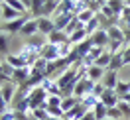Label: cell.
<instances>
[{
  "label": "cell",
  "mask_w": 130,
  "mask_h": 120,
  "mask_svg": "<svg viewBox=\"0 0 130 120\" xmlns=\"http://www.w3.org/2000/svg\"><path fill=\"white\" fill-rule=\"evenodd\" d=\"M28 20H32L30 12H28V14H22V16L18 18V20H12V22H4V26H2V32H6L8 36H12V33H20V32H22V28L26 26V22H28Z\"/></svg>",
  "instance_id": "obj_1"
},
{
  "label": "cell",
  "mask_w": 130,
  "mask_h": 120,
  "mask_svg": "<svg viewBox=\"0 0 130 120\" xmlns=\"http://www.w3.org/2000/svg\"><path fill=\"white\" fill-rule=\"evenodd\" d=\"M51 32H55V22H53V18H38V33L41 36H45L47 38Z\"/></svg>",
  "instance_id": "obj_2"
},
{
  "label": "cell",
  "mask_w": 130,
  "mask_h": 120,
  "mask_svg": "<svg viewBox=\"0 0 130 120\" xmlns=\"http://www.w3.org/2000/svg\"><path fill=\"white\" fill-rule=\"evenodd\" d=\"M91 41H93V45H95V47L106 49V47H108V43H110V38H108L106 30H99V32H95L93 36H91Z\"/></svg>",
  "instance_id": "obj_3"
},
{
  "label": "cell",
  "mask_w": 130,
  "mask_h": 120,
  "mask_svg": "<svg viewBox=\"0 0 130 120\" xmlns=\"http://www.w3.org/2000/svg\"><path fill=\"white\" fill-rule=\"evenodd\" d=\"M101 102L105 104V106H108V108H112V106H118L120 96L116 95V91H112V89H105V93L101 96Z\"/></svg>",
  "instance_id": "obj_4"
},
{
  "label": "cell",
  "mask_w": 130,
  "mask_h": 120,
  "mask_svg": "<svg viewBox=\"0 0 130 120\" xmlns=\"http://www.w3.org/2000/svg\"><path fill=\"white\" fill-rule=\"evenodd\" d=\"M0 16L4 22H12V20H18V18L22 16L18 10H14L12 6H8L6 2H2V6H0Z\"/></svg>",
  "instance_id": "obj_5"
},
{
  "label": "cell",
  "mask_w": 130,
  "mask_h": 120,
  "mask_svg": "<svg viewBox=\"0 0 130 120\" xmlns=\"http://www.w3.org/2000/svg\"><path fill=\"white\" fill-rule=\"evenodd\" d=\"M16 91H18V87L10 81V83H6V85H2V87H0V95L4 96V100H6L8 104H12L14 96H16Z\"/></svg>",
  "instance_id": "obj_6"
},
{
  "label": "cell",
  "mask_w": 130,
  "mask_h": 120,
  "mask_svg": "<svg viewBox=\"0 0 130 120\" xmlns=\"http://www.w3.org/2000/svg\"><path fill=\"white\" fill-rule=\"evenodd\" d=\"M105 73H106V69L99 67V65H91V67H87V79H91L93 83H101Z\"/></svg>",
  "instance_id": "obj_7"
},
{
  "label": "cell",
  "mask_w": 130,
  "mask_h": 120,
  "mask_svg": "<svg viewBox=\"0 0 130 120\" xmlns=\"http://www.w3.org/2000/svg\"><path fill=\"white\" fill-rule=\"evenodd\" d=\"M28 79H30V69H28V67H26V69H16V71L12 73V83H14L16 87L26 85Z\"/></svg>",
  "instance_id": "obj_8"
},
{
  "label": "cell",
  "mask_w": 130,
  "mask_h": 120,
  "mask_svg": "<svg viewBox=\"0 0 130 120\" xmlns=\"http://www.w3.org/2000/svg\"><path fill=\"white\" fill-rule=\"evenodd\" d=\"M41 57L45 59V61H57L59 59V45H53V43H47L45 47H43V51H41Z\"/></svg>",
  "instance_id": "obj_9"
},
{
  "label": "cell",
  "mask_w": 130,
  "mask_h": 120,
  "mask_svg": "<svg viewBox=\"0 0 130 120\" xmlns=\"http://www.w3.org/2000/svg\"><path fill=\"white\" fill-rule=\"evenodd\" d=\"M118 73L116 71H110V69H106V73H105V77H103V85H105V89H116V85H118Z\"/></svg>",
  "instance_id": "obj_10"
},
{
  "label": "cell",
  "mask_w": 130,
  "mask_h": 120,
  "mask_svg": "<svg viewBox=\"0 0 130 120\" xmlns=\"http://www.w3.org/2000/svg\"><path fill=\"white\" fill-rule=\"evenodd\" d=\"M73 18H75V14H71V12L61 14V16H55V18H53V22H55V32H63Z\"/></svg>",
  "instance_id": "obj_11"
},
{
  "label": "cell",
  "mask_w": 130,
  "mask_h": 120,
  "mask_svg": "<svg viewBox=\"0 0 130 120\" xmlns=\"http://www.w3.org/2000/svg\"><path fill=\"white\" fill-rule=\"evenodd\" d=\"M38 33V18H32V20H28L26 22V26L22 28V32H20V36L22 38H32V36H36Z\"/></svg>",
  "instance_id": "obj_12"
},
{
  "label": "cell",
  "mask_w": 130,
  "mask_h": 120,
  "mask_svg": "<svg viewBox=\"0 0 130 120\" xmlns=\"http://www.w3.org/2000/svg\"><path fill=\"white\" fill-rule=\"evenodd\" d=\"M106 33H108L110 41H120V43H126V36H124V30H122L120 26H112V28H108V30H106Z\"/></svg>",
  "instance_id": "obj_13"
},
{
  "label": "cell",
  "mask_w": 130,
  "mask_h": 120,
  "mask_svg": "<svg viewBox=\"0 0 130 120\" xmlns=\"http://www.w3.org/2000/svg\"><path fill=\"white\" fill-rule=\"evenodd\" d=\"M8 55H10V38L6 32L0 30V59L4 57V61H6Z\"/></svg>",
  "instance_id": "obj_14"
},
{
  "label": "cell",
  "mask_w": 130,
  "mask_h": 120,
  "mask_svg": "<svg viewBox=\"0 0 130 120\" xmlns=\"http://www.w3.org/2000/svg\"><path fill=\"white\" fill-rule=\"evenodd\" d=\"M47 43H53V45H63V43H69V36L65 32H51L47 36Z\"/></svg>",
  "instance_id": "obj_15"
},
{
  "label": "cell",
  "mask_w": 130,
  "mask_h": 120,
  "mask_svg": "<svg viewBox=\"0 0 130 120\" xmlns=\"http://www.w3.org/2000/svg\"><path fill=\"white\" fill-rule=\"evenodd\" d=\"M103 53H105V49H103V47H93V49L89 51V55L83 59V65H85V67H91V65H95V63H97V59L103 55Z\"/></svg>",
  "instance_id": "obj_16"
},
{
  "label": "cell",
  "mask_w": 130,
  "mask_h": 120,
  "mask_svg": "<svg viewBox=\"0 0 130 120\" xmlns=\"http://www.w3.org/2000/svg\"><path fill=\"white\" fill-rule=\"evenodd\" d=\"M6 63H8L10 67H14V69H26V67H28V61H26L22 55H12V53L6 57ZM28 69H30V67H28Z\"/></svg>",
  "instance_id": "obj_17"
},
{
  "label": "cell",
  "mask_w": 130,
  "mask_h": 120,
  "mask_svg": "<svg viewBox=\"0 0 130 120\" xmlns=\"http://www.w3.org/2000/svg\"><path fill=\"white\" fill-rule=\"evenodd\" d=\"M41 87L45 89V93H47V95H57V96H61V98H63V93H61V89L57 87L55 79H45L43 83H41Z\"/></svg>",
  "instance_id": "obj_18"
},
{
  "label": "cell",
  "mask_w": 130,
  "mask_h": 120,
  "mask_svg": "<svg viewBox=\"0 0 130 120\" xmlns=\"http://www.w3.org/2000/svg\"><path fill=\"white\" fill-rule=\"evenodd\" d=\"M87 112H89V110H87V108H85V106L79 102L75 108H71L69 112H65V118H69V120H81L83 116L87 114Z\"/></svg>",
  "instance_id": "obj_19"
},
{
  "label": "cell",
  "mask_w": 130,
  "mask_h": 120,
  "mask_svg": "<svg viewBox=\"0 0 130 120\" xmlns=\"http://www.w3.org/2000/svg\"><path fill=\"white\" fill-rule=\"evenodd\" d=\"M122 67H124V49L112 55V59H110V65H108V69H110V71H116V73H118Z\"/></svg>",
  "instance_id": "obj_20"
},
{
  "label": "cell",
  "mask_w": 130,
  "mask_h": 120,
  "mask_svg": "<svg viewBox=\"0 0 130 120\" xmlns=\"http://www.w3.org/2000/svg\"><path fill=\"white\" fill-rule=\"evenodd\" d=\"M87 38H89V33L85 32V26H81L79 30H75V32L71 33V36H69V43H71V45H77V43L85 41Z\"/></svg>",
  "instance_id": "obj_21"
},
{
  "label": "cell",
  "mask_w": 130,
  "mask_h": 120,
  "mask_svg": "<svg viewBox=\"0 0 130 120\" xmlns=\"http://www.w3.org/2000/svg\"><path fill=\"white\" fill-rule=\"evenodd\" d=\"M106 4H108V8L114 12V16H116V18L122 16V10H124V6H126V2H124V0H108Z\"/></svg>",
  "instance_id": "obj_22"
},
{
  "label": "cell",
  "mask_w": 130,
  "mask_h": 120,
  "mask_svg": "<svg viewBox=\"0 0 130 120\" xmlns=\"http://www.w3.org/2000/svg\"><path fill=\"white\" fill-rule=\"evenodd\" d=\"M93 112H95V116H97V120H106L108 118V106H105V104L99 100L97 104H95V108H93Z\"/></svg>",
  "instance_id": "obj_23"
},
{
  "label": "cell",
  "mask_w": 130,
  "mask_h": 120,
  "mask_svg": "<svg viewBox=\"0 0 130 120\" xmlns=\"http://www.w3.org/2000/svg\"><path fill=\"white\" fill-rule=\"evenodd\" d=\"M79 102H81V100H79L77 96H65L63 102H61V108H63V112H69L71 108H75Z\"/></svg>",
  "instance_id": "obj_24"
},
{
  "label": "cell",
  "mask_w": 130,
  "mask_h": 120,
  "mask_svg": "<svg viewBox=\"0 0 130 120\" xmlns=\"http://www.w3.org/2000/svg\"><path fill=\"white\" fill-rule=\"evenodd\" d=\"M114 91H116V95L120 96V98H124V96H126V95L130 93V81H122V79H120Z\"/></svg>",
  "instance_id": "obj_25"
},
{
  "label": "cell",
  "mask_w": 130,
  "mask_h": 120,
  "mask_svg": "<svg viewBox=\"0 0 130 120\" xmlns=\"http://www.w3.org/2000/svg\"><path fill=\"white\" fill-rule=\"evenodd\" d=\"M99 30H101V22H99V16H95L93 20H91V22H87V24H85V32L89 33V38H91V36H93L95 32H99Z\"/></svg>",
  "instance_id": "obj_26"
},
{
  "label": "cell",
  "mask_w": 130,
  "mask_h": 120,
  "mask_svg": "<svg viewBox=\"0 0 130 120\" xmlns=\"http://www.w3.org/2000/svg\"><path fill=\"white\" fill-rule=\"evenodd\" d=\"M110 59H112V55H110V51L108 49H105V53L97 59V63L95 65H99V67H103V69H108V65H110Z\"/></svg>",
  "instance_id": "obj_27"
},
{
  "label": "cell",
  "mask_w": 130,
  "mask_h": 120,
  "mask_svg": "<svg viewBox=\"0 0 130 120\" xmlns=\"http://www.w3.org/2000/svg\"><path fill=\"white\" fill-rule=\"evenodd\" d=\"M97 102H99V98H97V96H93V95H87V96H83V98H81V104L87 108V110H93Z\"/></svg>",
  "instance_id": "obj_28"
},
{
  "label": "cell",
  "mask_w": 130,
  "mask_h": 120,
  "mask_svg": "<svg viewBox=\"0 0 130 120\" xmlns=\"http://www.w3.org/2000/svg\"><path fill=\"white\" fill-rule=\"evenodd\" d=\"M95 16H97V14H95L93 10H89V8H87V10H83L81 14H77V18H79V22H81L83 26L87 24V22H91V20H93Z\"/></svg>",
  "instance_id": "obj_29"
},
{
  "label": "cell",
  "mask_w": 130,
  "mask_h": 120,
  "mask_svg": "<svg viewBox=\"0 0 130 120\" xmlns=\"http://www.w3.org/2000/svg\"><path fill=\"white\" fill-rule=\"evenodd\" d=\"M45 110H47L49 116H55V118H65V112H63V108H61V106H47Z\"/></svg>",
  "instance_id": "obj_30"
},
{
  "label": "cell",
  "mask_w": 130,
  "mask_h": 120,
  "mask_svg": "<svg viewBox=\"0 0 130 120\" xmlns=\"http://www.w3.org/2000/svg\"><path fill=\"white\" fill-rule=\"evenodd\" d=\"M118 108H120L122 116H124V120H130V102H126V100H120V102H118Z\"/></svg>",
  "instance_id": "obj_31"
},
{
  "label": "cell",
  "mask_w": 130,
  "mask_h": 120,
  "mask_svg": "<svg viewBox=\"0 0 130 120\" xmlns=\"http://www.w3.org/2000/svg\"><path fill=\"white\" fill-rule=\"evenodd\" d=\"M108 118H112V120H122L124 116H122V112L118 106H112V108H108Z\"/></svg>",
  "instance_id": "obj_32"
},
{
  "label": "cell",
  "mask_w": 130,
  "mask_h": 120,
  "mask_svg": "<svg viewBox=\"0 0 130 120\" xmlns=\"http://www.w3.org/2000/svg\"><path fill=\"white\" fill-rule=\"evenodd\" d=\"M61 102H63V98L57 95H49L47 96V106H61Z\"/></svg>",
  "instance_id": "obj_33"
},
{
  "label": "cell",
  "mask_w": 130,
  "mask_h": 120,
  "mask_svg": "<svg viewBox=\"0 0 130 120\" xmlns=\"http://www.w3.org/2000/svg\"><path fill=\"white\" fill-rule=\"evenodd\" d=\"M32 116H34V118H38V120H47L49 118V114H47L45 108H38V110H34Z\"/></svg>",
  "instance_id": "obj_34"
},
{
  "label": "cell",
  "mask_w": 130,
  "mask_h": 120,
  "mask_svg": "<svg viewBox=\"0 0 130 120\" xmlns=\"http://www.w3.org/2000/svg\"><path fill=\"white\" fill-rule=\"evenodd\" d=\"M99 14H103V16H106V18H116V16H114V12L108 8V4H105V6L101 8V12H99ZM118 20H120V18H118Z\"/></svg>",
  "instance_id": "obj_35"
},
{
  "label": "cell",
  "mask_w": 130,
  "mask_h": 120,
  "mask_svg": "<svg viewBox=\"0 0 130 120\" xmlns=\"http://www.w3.org/2000/svg\"><path fill=\"white\" fill-rule=\"evenodd\" d=\"M8 110H10V104L4 100V96L0 95V116H2L4 112H8Z\"/></svg>",
  "instance_id": "obj_36"
},
{
  "label": "cell",
  "mask_w": 130,
  "mask_h": 120,
  "mask_svg": "<svg viewBox=\"0 0 130 120\" xmlns=\"http://www.w3.org/2000/svg\"><path fill=\"white\" fill-rule=\"evenodd\" d=\"M0 120H16V112H14L12 108H10L8 112H4V114L0 116Z\"/></svg>",
  "instance_id": "obj_37"
},
{
  "label": "cell",
  "mask_w": 130,
  "mask_h": 120,
  "mask_svg": "<svg viewBox=\"0 0 130 120\" xmlns=\"http://www.w3.org/2000/svg\"><path fill=\"white\" fill-rule=\"evenodd\" d=\"M81 120H97V116H95V112H93V110H89V112H87V114H85Z\"/></svg>",
  "instance_id": "obj_38"
},
{
  "label": "cell",
  "mask_w": 130,
  "mask_h": 120,
  "mask_svg": "<svg viewBox=\"0 0 130 120\" xmlns=\"http://www.w3.org/2000/svg\"><path fill=\"white\" fill-rule=\"evenodd\" d=\"M120 100H126V102H130V93H128L126 96H124V98H120Z\"/></svg>",
  "instance_id": "obj_39"
},
{
  "label": "cell",
  "mask_w": 130,
  "mask_h": 120,
  "mask_svg": "<svg viewBox=\"0 0 130 120\" xmlns=\"http://www.w3.org/2000/svg\"><path fill=\"white\" fill-rule=\"evenodd\" d=\"M2 2H4V0H0V6H2Z\"/></svg>",
  "instance_id": "obj_40"
},
{
  "label": "cell",
  "mask_w": 130,
  "mask_h": 120,
  "mask_svg": "<svg viewBox=\"0 0 130 120\" xmlns=\"http://www.w3.org/2000/svg\"><path fill=\"white\" fill-rule=\"evenodd\" d=\"M32 120H38V118H34V116H32Z\"/></svg>",
  "instance_id": "obj_41"
},
{
  "label": "cell",
  "mask_w": 130,
  "mask_h": 120,
  "mask_svg": "<svg viewBox=\"0 0 130 120\" xmlns=\"http://www.w3.org/2000/svg\"><path fill=\"white\" fill-rule=\"evenodd\" d=\"M106 120H112V118H106Z\"/></svg>",
  "instance_id": "obj_42"
},
{
  "label": "cell",
  "mask_w": 130,
  "mask_h": 120,
  "mask_svg": "<svg viewBox=\"0 0 130 120\" xmlns=\"http://www.w3.org/2000/svg\"><path fill=\"white\" fill-rule=\"evenodd\" d=\"M0 20H2V16H0Z\"/></svg>",
  "instance_id": "obj_43"
},
{
  "label": "cell",
  "mask_w": 130,
  "mask_h": 120,
  "mask_svg": "<svg viewBox=\"0 0 130 120\" xmlns=\"http://www.w3.org/2000/svg\"><path fill=\"white\" fill-rule=\"evenodd\" d=\"M124 2H126V0H124Z\"/></svg>",
  "instance_id": "obj_44"
}]
</instances>
